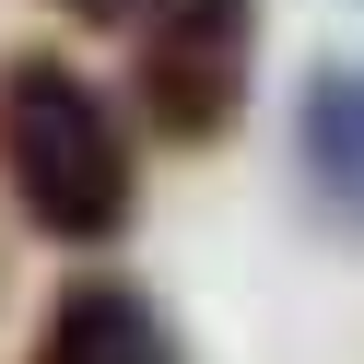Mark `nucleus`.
<instances>
[{
	"mask_svg": "<svg viewBox=\"0 0 364 364\" xmlns=\"http://www.w3.org/2000/svg\"><path fill=\"white\" fill-rule=\"evenodd\" d=\"M0 176L24 200L36 235L59 247H95L129 223V141H118V106L71 71V59L24 48L0 71Z\"/></svg>",
	"mask_w": 364,
	"mask_h": 364,
	"instance_id": "1",
	"label": "nucleus"
},
{
	"mask_svg": "<svg viewBox=\"0 0 364 364\" xmlns=\"http://www.w3.org/2000/svg\"><path fill=\"white\" fill-rule=\"evenodd\" d=\"M247 48L259 0H153L141 12V106L165 141H212L247 106Z\"/></svg>",
	"mask_w": 364,
	"mask_h": 364,
	"instance_id": "2",
	"label": "nucleus"
},
{
	"mask_svg": "<svg viewBox=\"0 0 364 364\" xmlns=\"http://www.w3.org/2000/svg\"><path fill=\"white\" fill-rule=\"evenodd\" d=\"M36 364H176V341L129 282H71L36 329Z\"/></svg>",
	"mask_w": 364,
	"mask_h": 364,
	"instance_id": "3",
	"label": "nucleus"
},
{
	"mask_svg": "<svg viewBox=\"0 0 364 364\" xmlns=\"http://www.w3.org/2000/svg\"><path fill=\"white\" fill-rule=\"evenodd\" d=\"M71 12H82V24H141L153 0H71Z\"/></svg>",
	"mask_w": 364,
	"mask_h": 364,
	"instance_id": "4",
	"label": "nucleus"
}]
</instances>
